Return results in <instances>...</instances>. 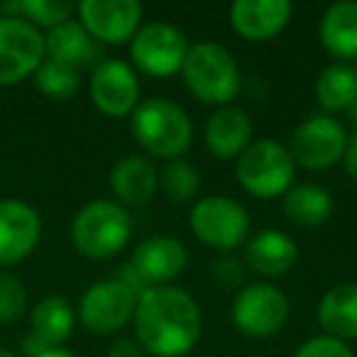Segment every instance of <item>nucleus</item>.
Segmentation results:
<instances>
[{"label":"nucleus","mask_w":357,"mask_h":357,"mask_svg":"<svg viewBox=\"0 0 357 357\" xmlns=\"http://www.w3.org/2000/svg\"><path fill=\"white\" fill-rule=\"evenodd\" d=\"M135 335L152 357H181L196 347L204 318L196 298L178 287H149L137 296Z\"/></svg>","instance_id":"1"},{"label":"nucleus","mask_w":357,"mask_h":357,"mask_svg":"<svg viewBox=\"0 0 357 357\" xmlns=\"http://www.w3.org/2000/svg\"><path fill=\"white\" fill-rule=\"evenodd\" d=\"M130 130L144 152L167 159H178L194 139L189 113L162 96L139 100L130 118Z\"/></svg>","instance_id":"2"},{"label":"nucleus","mask_w":357,"mask_h":357,"mask_svg":"<svg viewBox=\"0 0 357 357\" xmlns=\"http://www.w3.org/2000/svg\"><path fill=\"white\" fill-rule=\"evenodd\" d=\"M181 76L191 93L211 105H225L240 91V66L235 56L215 42L189 47Z\"/></svg>","instance_id":"3"},{"label":"nucleus","mask_w":357,"mask_h":357,"mask_svg":"<svg viewBox=\"0 0 357 357\" xmlns=\"http://www.w3.org/2000/svg\"><path fill=\"white\" fill-rule=\"evenodd\" d=\"M132 233L130 213L115 201H91L71 223V243L84 257L105 259L118 255Z\"/></svg>","instance_id":"4"},{"label":"nucleus","mask_w":357,"mask_h":357,"mask_svg":"<svg viewBox=\"0 0 357 357\" xmlns=\"http://www.w3.org/2000/svg\"><path fill=\"white\" fill-rule=\"evenodd\" d=\"M294 174H296V162L289 147L269 137L250 142L235 164L238 184L257 199L284 196L291 189Z\"/></svg>","instance_id":"5"},{"label":"nucleus","mask_w":357,"mask_h":357,"mask_svg":"<svg viewBox=\"0 0 357 357\" xmlns=\"http://www.w3.org/2000/svg\"><path fill=\"white\" fill-rule=\"evenodd\" d=\"M47 59L45 35L20 15H0V86L35 76Z\"/></svg>","instance_id":"6"},{"label":"nucleus","mask_w":357,"mask_h":357,"mask_svg":"<svg viewBox=\"0 0 357 357\" xmlns=\"http://www.w3.org/2000/svg\"><path fill=\"white\" fill-rule=\"evenodd\" d=\"M189 54V40L172 22H144L130 40L135 66L149 76H172L181 71Z\"/></svg>","instance_id":"7"},{"label":"nucleus","mask_w":357,"mask_h":357,"mask_svg":"<svg viewBox=\"0 0 357 357\" xmlns=\"http://www.w3.org/2000/svg\"><path fill=\"white\" fill-rule=\"evenodd\" d=\"M189 223L201 243L218 250L238 248L250 233V215L245 206L228 196L199 199L191 208Z\"/></svg>","instance_id":"8"},{"label":"nucleus","mask_w":357,"mask_h":357,"mask_svg":"<svg viewBox=\"0 0 357 357\" xmlns=\"http://www.w3.org/2000/svg\"><path fill=\"white\" fill-rule=\"evenodd\" d=\"M289 318V298L274 284L257 282L240 289L233 301V323L250 337H269Z\"/></svg>","instance_id":"9"},{"label":"nucleus","mask_w":357,"mask_h":357,"mask_svg":"<svg viewBox=\"0 0 357 357\" xmlns=\"http://www.w3.org/2000/svg\"><path fill=\"white\" fill-rule=\"evenodd\" d=\"M137 291L128 287L125 282L115 279H105L84 291L79 301V321L86 331L96 333V335H105V333H115L135 316V306H137Z\"/></svg>","instance_id":"10"},{"label":"nucleus","mask_w":357,"mask_h":357,"mask_svg":"<svg viewBox=\"0 0 357 357\" xmlns=\"http://www.w3.org/2000/svg\"><path fill=\"white\" fill-rule=\"evenodd\" d=\"M345 128L331 115H311L291 135V157L306 169L333 167L345 154Z\"/></svg>","instance_id":"11"},{"label":"nucleus","mask_w":357,"mask_h":357,"mask_svg":"<svg viewBox=\"0 0 357 357\" xmlns=\"http://www.w3.org/2000/svg\"><path fill=\"white\" fill-rule=\"evenodd\" d=\"M76 13L86 32L103 45L130 42L142 20V6L137 0H81Z\"/></svg>","instance_id":"12"},{"label":"nucleus","mask_w":357,"mask_h":357,"mask_svg":"<svg viewBox=\"0 0 357 357\" xmlns=\"http://www.w3.org/2000/svg\"><path fill=\"white\" fill-rule=\"evenodd\" d=\"M91 100L100 113L123 118L139 103V79L123 59H100L91 71Z\"/></svg>","instance_id":"13"},{"label":"nucleus","mask_w":357,"mask_h":357,"mask_svg":"<svg viewBox=\"0 0 357 357\" xmlns=\"http://www.w3.org/2000/svg\"><path fill=\"white\" fill-rule=\"evenodd\" d=\"M42 238V218L20 199L0 201V267L22 262Z\"/></svg>","instance_id":"14"},{"label":"nucleus","mask_w":357,"mask_h":357,"mask_svg":"<svg viewBox=\"0 0 357 357\" xmlns=\"http://www.w3.org/2000/svg\"><path fill=\"white\" fill-rule=\"evenodd\" d=\"M186 262H189L186 248L172 235L144 238L135 248L132 259H130V264L137 269L147 287H167L172 279L184 272Z\"/></svg>","instance_id":"15"},{"label":"nucleus","mask_w":357,"mask_h":357,"mask_svg":"<svg viewBox=\"0 0 357 357\" xmlns=\"http://www.w3.org/2000/svg\"><path fill=\"white\" fill-rule=\"evenodd\" d=\"M289 0H235L230 6V25L250 42L279 35L291 20Z\"/></svg>","instance_id":"16"},{"label":"nucleus","mask_w":357,"mask_h":357,"mask_svg":"<svg viewBox=\"0 0 357 357\" xmlns=\"http://www.w3.org/2000/svg\"><path fill=\"white\" fill-rule=\"evenodd\" d=\"M252 137V120L243 108L220 105L206 123V144L218 159L240 157Z\"/></svg>","instance_id":"17"},{"label":"nucleus","mask_w":357,"mask_h":357,"mask_svg":"<svg viewBox=\"0 0 357 357\" xmlns=\"http://www.w3.org/2000/svg\"><path fill=\"white\" fill-rule=\"evenodd\" d=\"M298 245L282 230H259L245 250L248 264L262 277H284L296 264Z\"/></svg>","instance_id":"18"},{"label":"nucleus","mask_w":357,"mask_h":357,"mask_svg":"<svg viewBox=\"0 0 357 357\" xmlns=\"http://www.w3.org/2000/svg\"><path fill=\"white\" fill-rule=\"evenodd\" d=\"M45 50L50 59H56L61 64H69L74 69L98 64V42L86 32V27L79 20H66L61 25L52 27L45 35Z\"/></svg>","instance_id":"19"},{"label":"nucleus","mask_w":357,"mask_h":357,"mask_svg":"<svg viewBox=\"0 0 357 357\" xmlns=\"http://www.w3.org/2000/svg\"><path fill=\"white\" fill-rule=\"evenodd\" d=\"M110 186L123 204L142 206L154 196L159 186V174L152 162L139 154H128L118 159L110 172Z\"/></svg>","instance_id":"20"},{"label":"nucleus","mask_w":357,"mask_h":357,"mask_svg":"<svg viewBox=\"0 0 357 357\" xmlns=\"http://www.w3.org/2000/svg\"><path fill=\"white\" fill-rule=\"evenodd\" d=\"M318 323L326 335L337 340L357 337V284H335L318 303Z\"/></svg>","instance_id":"21"},{"label":"nucleus","mask_w":357,"mask_h":357,"mask_svg":"<svg viewBox=\"0 0 357 357\" xmlns=\"http://www.w3.org/2000/svg\"><path fill=\"white\" fill-rule=\"evenodd\" d=\"M321 42L333 56L355 59L357 56V0L333 3L321 17Z\"/></svg>","instance_id":"22"},{"label":"nucleus","mask_w":357,"mask_h":357,"mask_svg":"<svg viewBox=\"0 0 357 357\" xmlns=\"http://www.w3.org/2000/svg\"><path fill=\"white\" fill-rule=\"evenodd\" d=\"M32 335L40 337L45 345L61 347L74 333L76 311L64 296H45L30 313Z\"/></svg>","instance_id":"23"},{"label":"nucleus","mask_w":357,"mask_h":357,"mask_svg":"<svg viewBox=\"0 0 357 357\" xmlns=\"http://www.w3.org/2000/svg\"><path fill=\"white\" fill-rule=\"evenodd\" d=\"M333 206L335 204H333L331 191L321 184H298L289 189L282 201L284 215L291 223L306 225V228L326 223L333 215Z\"/></svg>","instance_id":"24"},{"label":"nucleus","mask_w":357,"mask_h":357,"mask_svg":"<svg viewBox=\"0 0 357 357\" xmlns=\"http://www.w3.org/2000/svg\"><path fill=\"white\" fill-rule=\"evenodd\" d=\"M316 98L326 110H347L357 98V71L350 64H331L316 81Z\"/></svg>","instance_id":"25"},{"label":"nucleus","mask_w":357,"mask_h":357,"mask_svg":"<svg viewBox=\"0 0 357 357\" xmlns=\"http://www.w3.org/2000/svg\"><path fill=\"white\" fill-rule=\"evenodd\" d=\"M35 84L47 98L71 100L81 89V74L74 66L61 64V61L47 56L40 64V69L35 71Z\"/></svg>","instance_id":"26"},{"label":"nucleus","mask_w":357,"mask_h":357,"mask_svg":"<svg viewBox=\"0 0 357 357\" xmlns=\"http://www.w3.org/2000/svg\"><path fill=\"white\" fill-rule=\"evenodd\" d=\"M3 10H10L8 15L25 17L37 30H40V27L52 30V27L71 20V13L76 10V6L74 3H66V0H20V3L3 6Z\"/></svg>","instance_id":"27"},{"label":"nucleus","mask_w":357,"mask_h":357,"mask_svg":"<svg viewBox=\"0 0 357 357\" xmlns=\"http://www.w3.org/2000/svg\"><path fill=\"white\" fill-rule=\"evenodd\" d=\"M159 181H162V189L167 191V196L174 204H186L191 201L201 189V174L186 159H169L167 164L159 172Z\"/></svg>","instance_id":"28"},{"label":"nucleus","mask_w":357,"mask_h":357,"mask_svg":"<svg viewBox=\"0 0 357 357\" xmlns=\"http://www.w3.org/2000/svg\"><path fill=\"white\" fill-rule=\"evenodd\" d=\"M27 311L25 284L10 272H0V323H15Z\"/></svg>","instance_id":"29"},{"label":"nucleus","mask_w":357,"mask_h":357,"mask_svg":"<svg viewBox=\"0 0 357 357\" xmlns=\"http://www.w3.org/2000/svg\"><path fill=\"white\" fill-rule=\"evenodd\" d=\"M294 357H355V352L350 350L345 340H337L331 335H316L303 342Z\"/></svg>","instance_id":"30"},{"label":"nucleus","mask_w":357,"mask_h":357,"mask_svg":"<svg viewBox=\"0 0 357 357\" xmlns=\"http://www.w3.org/2000/svg\"><path fill=\"white\" fill-rule=\"evenodd\" d=\"M213 272H215V277H218L220 282L225 284V287H238V284L245 279L243 264H240L235 257H220V259H215Z\"/></svg>","instance_id":"31"},{"label":"nucleus","mask_w":357,"mask_h":357,"mask_svg":"<svg viewBox=\"0 0 357 357\" xmlns=\"http://www.w3.org/2000/svg\"><path fill=\"white\" fill-rule=\"evenodd\" d=\"M108 357H144V350L137 340H130V337H120L110 345Z\"/></svg>","instance_id":"32"},{"label":"nucleus","mask_w":357,"mask_h":357,"mask_svg":"<svg viewBox=\"0 0 357 357\" xmlns=\"http://www.w3.org/2000/svg\"><path fill=\"white\" fill-rule=\"evenodd\" d=\"M342 159H345V172L357 181V132L352 135L350 139H347V147H345V154H342Z\"/></svg>","instance_id":"33"},{"label":"nucleus","mask_w":357,"mask_h":357,"mask_svg":"<svg viewBox=\"0 0 357 357\" xmlns=\"http://www.w3.org/2000/svg\"><path fill=\"white\" fill-rule=\"evenodd\" d=\"M45 350H50V345H45V342L37 335H32V333L22 340V352H25L27 357H40Z\"/></svg>","instance_id":"34"},{"label":"nucleus","mask_w":357,"mask_h":357,"mask_svg":"<svg viewBox=\"0 0 357 357\" xmlns=\"http://www.w3.org/2000/svg\"><path fill=\"white\" fill-rule=\"evenodd\" d=\"M40 357H76V355L71 350H66L64 345H61V347H50V350H45Z\"/></svg>","instance_id":"35"},{"label":"nucleus","mask_w":357,"mask_h":357,"mask_svg":"<svg viewBox=\"0 0 357 357\" xmlns=\"http://www.w3.org/2000/svg\"><path fill=\"white\" fill-rule=\"evenodd\" d=\"M347 113H350V120H352V125L357 128V98H355V103L347 108Z\"/></svg>","instance_id":"36"},{"label":"nucleus","mask_w":357,"mask_h":357,"mask_svg":"<svg viewBox=\"0 0 357 357\" xmlns=\"http://www.w3.org/2000/svg\"><path fill=\"white\" fill-rule=\"evenodd\" d=\"M0 357H17L15 352H10L8 347H0Z\"/></svg>","instance_id":"37"},{"label":"nucleus","mask_w":357,"mask_h":357,"mask_svg":"<svg viewBox=\"0 0 357 357\" xmlns=\"http://www.w3.org/2000/svg\"><path fill=\"white\" fill-rule=\"evenodd\" d=\"M352 69H355V71H357V56H355V64H352Z\"/></svg>","instance_id":"38"}]
</instances>
